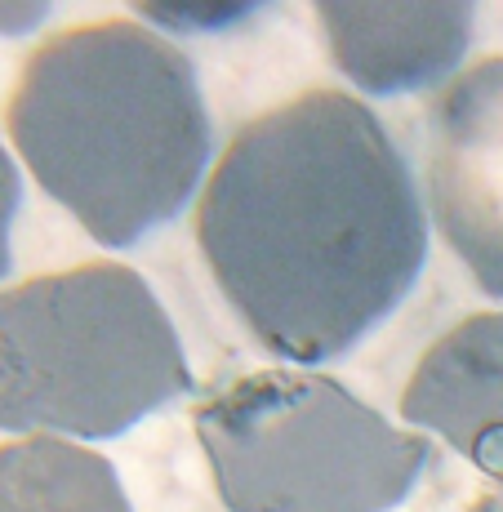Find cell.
Wrapping results in <instances>:
<instances>
[{
    "label": "cell",
    "instance_id": "6da1fadb",
    "mask_svg": "<svg viewBox=\"0 0 503 512\" xmlns=\"http://www.w3.org/2000/svg\"><path fill=\"white\" fill-rule=\"evenodd\" d=\"M196 241L245 330L317 366L401 308L428 259V214L379 116L352 94L312 90L228 143Z\"/></svg>",
    "mask_w": 503,
    "mask_h": 512
},
{
    "label": "cell",
    "instance_id": "7a4b0ae2",
    "mask_svg": "<svg viewBox=\"0 0 503 512\" xmlns=\"http://www.w3.org/2000/svg\"><path fill=\"white\" fill-rule=\"evenodd\" d=\"M9 134L45 192L116 250L183 214L214 152L187 54L125 18L36 49L9 98Z\"/></svg>",
    "mask_w": 503,
    "mask_h": 512
},
{
    "label": "cell",
    "instance_id": "3957f363",
    "mask_svg": "<svg viewBox=\"0 0 503 512\" xmlns=\"http://www.w3.org/2000/svg\"><path fill=\"white\" fill-rule=\"evenodd\" d=\"M187 388L179 330L125 263L0 290V428L121 437Z\"/></svg>",
    "mask_w": 503,
    "mask_h": 512
},
{
    "label": "cell",
    "instance_id": "277c9868",
    "mask_svg": "<svg viewBox=\"0 0 503 512\" xmlns=\"http://www.w3.org/2000/svg\"><path fill=\"white\" fill-rule=\"evenodd\" d=\"M196 437L232 512H392L437 459L428 437L308 370L232 379L196 406Z\"/></svg>",
    "mask_w": 503,
    "mask_h": 512
},
{
    "label": "cell",
    "instance_id": "5b68a950",
    "mask_svg": "<svg viewBox=\"0 0 503 512\" xmlns=\"http://www.w3.org/2000/svg\"><path fill=\"white\" fill-rule=\"evenodd\" d=\"M428 205L472 281L503 299V58L463 72L432 107Z\"/></svg>",
    "mask_w": 503,
    "mask_h": 512
},
{
    "label": "cell",
    "instance_id": "8992f818",
    "mask_svg": "<svg viewBox=\"0 0 503 512\" xmlns=\"http://www.w3.org/2000/svg\"><path fill=\"white\" fill-rule=\"evenodd\" d=\"M339 72L366 94H414L441 85L472 41L468 0H321Z\"/></svg>",
    "mask_w": 503,
    "mask_h": 512
},
{
    "label": "cell",
    "instance_id": "52a82bcc",
    "mask_svg": "<svg viewBox=\"0 0 503 512\" xmlns=\"http://www.w3.org/2000/svg\"><path fill=\"white\" fill-rule=\"evenodd\" d=\"M401 419L428 428L503 486V312L459 321L414 366Z\"/></svg>",
    "mask_w": 503,
    "mask_h": 512
},
{
    "label": "cell",
    "instance_id": "ba28073f",
    "mask_svg": "<svg viewBox=\"0 0 503 512\" xmlns=\"http://www.w3.org/2000/svg\"><path fill=\"white\" fill-rule=\"evenodd\" d=\"M0 512H130V499L103 455L67 437H23L0 446Z\"/></svg>",
    "mask_w": 503,
    "mask_h": 512
},
{
    "label": "cell",
    "instance_id": "9c48e42d",
    "mask_svg": "<svg viewBox=\"0 0 503 512\" xmlns=\"http://www.w3.org/2000/svg\"><path fill=\"white\" fill-rule=\"evenodd\" d=\"M147 14L170 27H183V32H210V27H228L236 18H245L250 9L245 5H187V9H147Z\"/></svg>",
    "mask_w": 503,
    "mask_h": 512
},
{
    "label": "cell",
    "instance_id": "30bf717a",
    "mask_svg": "<svg viewBox=\"0 0 503 512\" xmlns=\"http://www.w3.org/2000/svg\"><path fill=\"white\" fill-rule=\"evenodd\" d=\"M23 201V183H18L14 156L0 147V277L9 272V232H14V214Z\"/></svg>",
    "mask_w": 503,
    "mask_h": 512
},
{
    "label": "cell",
    "instance_id": "8fae6325",
    "mask_svg": "<svg viewBox=\"0 0 503 512\" xmlns=\"http://www.w3.org/2000/svg\"><path fill=\"white\" fill-rule=\"evenodd\" d=\"M45 14H49V5H41V0H5L0 5V36H23V32H32L36 23H45Z\"/></svg>",
    "mask_w": 503,
    "mask_h": 512
},
{
    "label": "cell",
    "instance_id": "7c38bea8",
    "mask_svg": "<svg viewBox=\"0 0 503 512\" xmlns=\"http://www.w3.org/2000/svg\"><path fill=\"white\" fill-rule=\"evenodd\" d=\"M472 512H503V499H499V495H495V499H481V504L472 508Z\"/></svg>",
    "mask_w": 503,
    "mask_h": 512
}]
</instances>
